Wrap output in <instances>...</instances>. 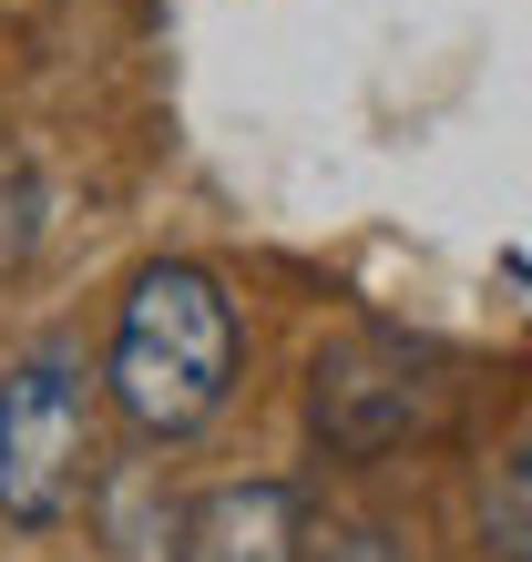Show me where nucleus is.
<instances>
[{
  "mask_svg": "<svg viewBox=\"0 0 532 562\" xmlns=\"http://www.w3.org/2000/svg\"><path fill=\"white\" fill-rule=\"evenodd\" d=\"M236 358H246V327H236L225 277L195 267V256H154L113 307L103 379H113V409L144 440H195L236 400Z\"/></svg>",
  "mask_w": 532,
  "mask_h": 562,
  "instance_id": "obj_1",
  "label": "nucleus"
},
{
  "mask_svg": "<svg viewBox=\"0 0 532 562\" xmlns=\"http://www.w3.org/2000/svg\"><path fill=\"white\" fill-rule=\"evenodd\" d=\"M82 460H92V369L82 358H21L0 379V521L52 532L82 502Z\"/></svg>",
  "mask_w": 532,
  "mask_h": 562,
  "instance_id": "obj_2",
  "label": "nucleus"
},
{
  "mask_svg": "<svg viewBox=\"0 0 532 562\" xmlns=\"http://www.w3.org/2000/svg\"><path fill=\"white\" fill-rule=\"evenodd\" d=\"M430 369H441V348L399 338V327H348V338L318 348V369H308L318 440L339 450V460L399 450L410 429H430V409H441V389H451V379H430Z\"/></svg>",
  "mask_w": 532,
  "mask_h": 562,
  "instance_id": "obj_3",
  "label": "nucleus"
},
{
  "mask_svg": "<svg viewBox=\"0 0 532 562\" xmlns=\"http://www.w3.org/2000/svg\"><path fill=\"white\" fill-rule=\"evenodd\" d=\"M175 562H308V512L287 481H225L185 512Z\"/></svg>",
  "mask_w": 532,
  "mask_h": 562,
  "instance_id": "obj_4",
  "label": "nucleus"
},
{
  "mask_svg": "<svg viewBox=\"0 0 532 562\" xmlns=\"http://www.w3.org/2000/svg\"><path fill=\"white\" fill-rule=\"evenodd\" d=\"M481 552L491 562H532V440H512L481 471Z\"/></svg>",
  "mask_w": 532,
  "mask_h": 562,
  "instance_id": "obj_5",
  "label": "nucleus"
}]
</instances>
